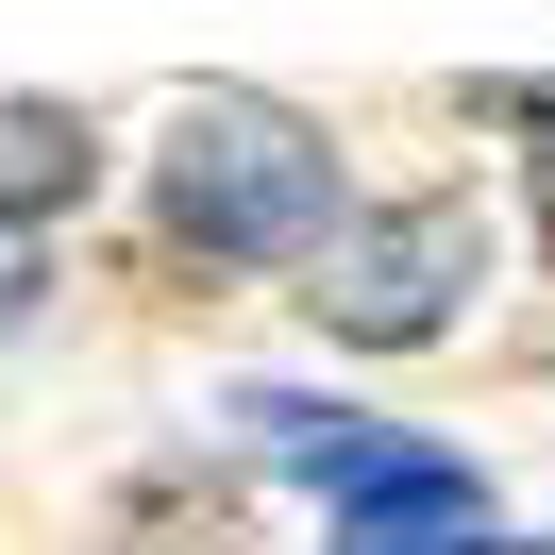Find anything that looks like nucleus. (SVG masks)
Instances as JSON below:
<instances>
[{
	"instance_id": "nucleus-1",
	"label": "nucleus",
	"mask_w": 555,
	"mask_h": 555,
	"mask_svg": "<svg viewBox=\"0 0 555 555\" xmlns=\"http://www.w3.org/2000/svg\"><path fill=\"white\" fill-rule=\"evenodd\" d=\"M337 152H320V118H286V102H253V85H203V102L169 118V236H203V253H320L337 236Z\"/></svg>"
},
{
	"instance_id": "nucleus-2",
	"label": "nucleus",
	"mask_w": 555,
	"mask_h": 555,
	"mask_svg": "<svg viewBox=\"0 0 555 555\" xmlns=\"http://www.w3.org/2000/svg\"><path fill=\"white\" fill-rule=\"evenodd\" d=\"M304 270H320V286H304L320 337H353V353H421V337H438V320L488 286V203H472V185L371 203V219H337Z\"/></svg>"
},
{
	"instance_id": "nucleus-3",
	"label": "nucleus",
	"mask_w": 555,
	"mask_h": 555,
	"mask_svg": "<svg viewBox=\"0 0 555 555\" xmlns=\"http://www.w3.org/2000/svg\"><path fill=\"white\" fill-rule=\"evenodd\" d=\"M472 539H488V472L438 438H387L337 488V555H472Z\"/></svg>"
},
{
	"instance_id": "nucleus-4",
	"label": "nucleus",
	"mask_w": 555,
	"mask_h": 555,
	"mask_svg": "<svg viewBox=\"0 0 555 555\" xmlns=\"http://www.w3.org/2000/svg\"><path fill=\"white\" fill-rule=\"evenodd\" d=\"M85 185H102V135H85L68 102H0V236H17V219H68Z\"/></svg>"
},
{
	"instance_id": "nucleus-5",
	"label": "nucleus",
	"mask_w": 555,
	"mask_h": 555,
	"mask_svg": "<svg viewBox=\"0 0 555 555\" xmlns=\"http://www.w3.org/2000/svg\"><path fill=\"white\" fill-rule=\"evenodd\" d=\"M236 421H253V454H286V472H320V488H353L387 454V421H353V404H304V387H236Z\"/></svg>"
},
{
	"instance_id": "nucleus-6",
	"label": "nucleus",
	"mask_w": 555,
	"mask_h": 555,
	"mask_svg": "<svg viewBox=\"0 0 555 555\" xmlns=\"http://www.w3.org/2000/svg\"><path fill=\"white\" fill-rule=\"evenodd\" d=\"M488 118L505 135H555V85H488Z\"/></svg>"
},
{
	"instance_id": "nucleus-7",
	"label": "nucleus",
	"mask_w": 555,
	"mask_h": 555,
	"mask_svg": "<svg viewBox=\"0 0 555 555\" xmlns=\"http://www.w3.org/2000/svg\"><path fill=\"white\" fill-rule=\"evenodd\" d=\"M17 320H35V253L0 236V337H17Z\"/></svg>"
},
{
	"instance_id": "nucleus-8",
	"label": "nucleus",
	"mask_w": 555,
	"mask_h": 555,
	"mask_svg": "<svg viewBox=\"0 0 555 555\" xmlns=\"http://www.w3.org/2000/svg\"><path fill=\"white\" fill-rule=\"evenodd\" d=\"M472 555H555V539H472Z\"/></svg>"
},
{
	"instance_id": "nucleus-9",
	"label": "nucleus",
	"mask_w": 555,
	"mask_h": 555,
	"mask_svg": "<svg viewBox=\"0 0 555 555\" xmlns=\"http://www.w3.org/2000/svg\"><path fill=\"white\" fill-rule=\"evenodd\" d=\"M539 253H555V169H539Z\"/></svg>"
}]
</instances>
